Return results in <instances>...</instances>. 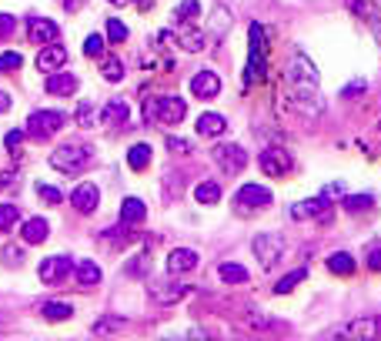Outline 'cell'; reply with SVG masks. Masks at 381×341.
Masks as SVG:
<instances>
[{"mask_svg":"<svg viewBox=\"0 0 381 341\" xmlns=\"http://www.w3.org/2000/svg\"><path fill=\"white\" fill-rule=\"evenodd\" d=\"M91 164V147H77V144H64L50 154V168L61 174H80Z\"/></svg>","mask_w":381,"mask_h":341,"instance_id":"cell-1","label":"cell"},{"mask_svg":"<svg viewBox=\"0 0 381 341\" xmlns=\"http://www.w3.org/2000/svg\"><path fill=\"white\" fill-rule=\"evenodd\" d=\"M288 80L294 91H308V87H318V67L311 64V57L308 54H294L288 61Z\"/></svg>","mask_w":381,"mask_h":341,"instance_id":"cell-2","label":"cell"},{"mask_svg":"<svg viewBox=\"0 0 381 341\" xmlns=\"http://www.w3.org/2000/svg\"><path fill=\"white\" fill-rule=\"evenodd\" d=\"M251 251H254V258L261 261V268H271V264H278V261H281V254H285V238L275 234V231L254 234Z\"/></svg>","mask_w":381,"mask_h":341,"instance_id":"cell-3","label":"cell"},{"mask_svg":"<svg viewBox=\"0 0 381 341\" xmlns=\"http://www.w3.org/2000/svg\"><path fill=\"white\" fill-rule=\"evenodd\" d=\"M64 117L61 110H34L31 117H27V127H24V134H31V138H37V140H44V138H50V134H57L64 127Z\"/></svg>","mask_w":381,"mask_h":341,"instance_id":"cell-4","label":"cell"},{"mask_svg":"<svg viewBox=\"0 0 381 341\" xmlns=\"http://www.w3.org/2000/svg\"><path fill=\"white\" fill-rule=\"evenodd\" d=\"M247 84H258L264 78V27L251 24V50H247Z\"/></svg>","mask_w":381,"mask_h":341,"instance_id":"cell-5","label":"cell"},{"mask_svg":"<svg viewBox=\"0 0 381 341\" xmlns=\"http://www.w3.org/2000/svg\"><path fill=\"white\" fill-rule=\"evenodd\" d=\"M211 157L224 174H238V170H244V164H247V154H244L241 144H217L211 151Z\"/></svg>","mask_w":381,"mask_h":341,"instance_id":"cell-6","label":"cell"},{"mask_svg":"<svg viewBox=\"0 0 381 341\" xmlns=\"http://www.w3.org/2000/svg\"><path fill=\"white\" fill-rule=\"evenodd\" d=\"M258 164L268 177H285L291 170V151H285V147H268V151L258 157Z\"/></svg>","mask_w":381,"mask_h":341,"instance_id":"cell-7","label":"cell"},{"mask_svg":"<svg viewBox=\"0 0 381 341\" xmlns=\"http://www.w3.org/2000/svg\"><path fill=\"white\" fill-rule=\"evenodd\" d=\"M271 201H275V198H271V191L264 184H241L238 194H234V204H238V208H251V211L268 208Z\"/></svg>","mask_w":381,"mask_h":341,"instance_id":"cell-8","label":"cell"},{"mask_svg":"<svg viewBox=\"0 0 381 341\" xmlns=\"http://www.w3.org/2000/svg\"><path fill=\"white\" fill-rule=\"evenodd\" d=\"M37 275H41V281H44V284H57V281H64L67 275H71V258H67V254L44 258V261H41V268H37Z\"/></svg>","mask_w":381,"mask_h":341,"instance_id":"cell-9","label":"cell"},{"mask_svg":"<svg viewBox=\"0 0 381 341\" xmlns=\"http://www.w3.org/2000/svg\"><path fill=\"white\" fill-rule=\"evenodd\" d=\"M335 335H348V338H381V318H354L348 325H341Z\"/></svg>","mask_w":381,"mask_h":341,"instance_id":"cell-10","label":"cell"},{"mask_svg":"<svg viewBox=\"0 0 381 341\" xmlns=\"http://www.w3.org/2000/svg\"><path fill=\"white\" fill-rule=\"evenodd\" d=\"M97 201H101V191H97V184H91V181H84V184H77L74 191H71V204H74L80 215H94V211H97Z\"/></svg>","mask_w":381,"mask_h":341,"instance_id":"cell-11","label":"cell"},{"mask_svg":"<svg viewBox=\"0 0 381 341\" xmlns=\"http://www.w3.org/2000/svg\"><path fill=\"white\" fill-rule=\"evenodd\" d=\"M191 94L201 97V101H211L221 94V78L214 74V71H198L194 78H191Z\"/></svg>","mask_w":381,"mask_h":341,"instance_id":"cell-12","label":"cell"},{"mask_svg":"<svg viewBox=\"0 0 381 341\" xmlns=\"http://www.w3.org/2000/svg\"><path fill=\"white\" fill-rule=\"evenodd\" d=\"M184 114H187V104L181 97H157V121L161 124H181Z\"/></svg>","mask_w":381,"mask_h":341,"instance_id":"cell-13","label":"cell"},{"mask_svg":"<svg viewBox=\"0 0 381 341\" xmlns=\"http://www.w3.org/2000/svg\"><path fill=\"white\" fill-rule=\"evenodd\" d=\"M77 87H80L77 74H67V71L47 74V94H54V97H71V94H77Z\"/></svg>","mask_w":381,"mask_h":341,"instance_id":"cell-14","label":"cell"},{"mask_svg":"<svg viewBox=\"0 0 381 341\" xmlns=\"http://www.w3.org/2000/svg\"><path fill=\"white\" fill-rule=\"evenodd\" d=\"M64 64H67V50L61 44H44V50L37 54V71H44V74L61 71Z\"/></svg>","mask_w":381,"mask_h":341,"instance_id":"cell-15","label":"cell"},{"mask_svg":"<svg viewBox=\"0 0 381 341\" xmlns=\"http://www.w3.org/2000/svg\"><path fill=\"white\" fill-rule=\"evenodd\" d=\"M57 24L54 20H47V17H34L31 24H27V37H31V44H54L57 41Z\"/></svg>","mask_w":381,"mask_h":341,"instance_id":"cell-16","label":"cell"},{"mask_svg":"<svg viewBox=\"0 0 381 341\" xmlns=\"http://www.w3.org/2000/svg\"><path fill=\"white\" fill-rule=\"evenodd\" d=\"M187 284H181V281H164V284H157V288H151V298L157 301V305H178V301H184L187 298Z\"/></svg>","mask_w":381,"mask_h":341,"instance_id":"cell-17","label":"cell"},{"mask_svg":"<svg viewBox=\"0 0 381 341\" xmlns=\"http://www.w3.org/2000/svg\"><path fill=\"white\" fill-rule=\"evenodd\" d=\"M47 234H50L47 217H27V221L20 224V238H24V245H44Z\"/></svg>","mask_w":381,"mask_h":341,"instance_id":"cell-18","label":"cell"},{"mask_svg":"<svg viewBox=\"0 0 381 341\" xmlns=\"http://www.w3.org/2000/svg\"><path fill=\"white\" fill-rule=\"evenodd\" d=\"M97 117H101V124H104V127H117V124H124V121L131 117V108H127V101L117 97V101H107Z\"/></svg>","mask_w":381,"mask_h":341,"instance_id":"cell-19","label":"cell"},{"mask_svg":"<svg viewBox=\"0 0 381 341\" xmlns=\"http://www.w3.org/2000/svg\"><path fill=\"white\" fill-rule=\"evenodd\" d=\"M194 268H198V251L174 248L168 254V271L171 275H184V271H194Z\"/></svg>","mask_w":381,"mask_h":341,"instance_id":"cell-20","label":"cell"},{"mask_svg":"<svg viewBox=\"0 0 381 341\" xmlns=\"http://www.w3.org/2000/svg\"><path fill=\"white\" fill-rule=\"evenodd\" d=\"M328 204H331V201H328V198H321V194H318V198H308V201H301V204H291V211H288V215L294 217V221H308V217H318L321 211L328 208Z\"/></svg>","mask_w":381,"mask_h":341,"instance_id":"cell-21","label":"cell"},{"mask_svg":"<svg viewBox=\"0 0 381 341\" xmlns=\"http://www.w3.org/2000/svg\"><path fill=\"white\" fill-rule=\"evenodd\" d=\"M224 131H228V121H224L221 114H211V110H208V114H201L198 117V134L201 138H221Z\"/></svg>","mask_w":381,"mask_h":341,"instance_id":"cell-22","label":"cell"},{"mask_svg":"<svg viewBox=\"0 0 381 341\" xmlns=\"http://www.w3.org/2000/svg\"><path fill=\"white\" fill-rule=\"evenodd\" d=\"M148 217V208H144V201L141 198H124V204H121V224H141Z\"/></svg>","mask_w":381,"mask_h":341,"instance_id":"cell-23","label":"cell"},{"mask_svg":"<svg viewBox=\"0 0 381 341\" xmlns=\"http://www.w3.org/2000/svg\"><path fill=\"white\" fill-rule=\"evenodd\" d=\"M178 44H181L184 50H191V54H198V50L208 47V37H204L198 27H187V24H184L181 34H178Z\"/></svg>","mask_w":381,"mask_h":341,"instance_id":"cell-24","label":"cell"},{"mask_svg":"<svg viewBox=\"0 0 381 341\" xmlns=\"http://www.w3.org/2000/svg\"><path fill=\"white\" fill-rule=\"evenodd\" d=\"M341 208L348 211V215H365L375 208V194H345L341 198Z\"/></svg>","mask_w":381,"mask_h":341,"instance_id":"cell-25","label":"cell"},{"mask_svg":"<svg viewBox=\"0 0 381 341\" xmlns=\"http://www.w3.org/2000/svg\"><path fill=\"white\" fill-rule=\"evenodd\" d=\"M74 275H77V284H80V288H94V284H101V268H97L94 261H77Z\"/></svg>","mask_w":381,"mask_h":341,"instance_id":"cell-26","label":"cell"},{"mask_svg":"<svg viewBox=\"0 0 381 341\" xmlns=\"http://www.w3.org/2000/svg\"><path fill=\"white\" fill-rule=\"evenodd\" d=\"M228 31H231V10L224 7V3H214V10H211V34L221 41Z\"/></svg>","mask_w":381,"mask_h":341,"instance_id":"cell-27","label":"cell"},{"mask_svg":"<svg viewBox=\"0 0 381 341\" xmlns=\"http://www.w3.org/2000/svg\"><path fill=\"white\" fill-rule=\"evenodd\" d=\"M354 268H358V264H354V258H351L348 251H335V254L328 258V271H331V275H345V278H348V275H354Z\"/></svg>","mask_w":381,"mask_h":341,"instance_id":"cell-28","label":"cell"},{"mask_svg":"<svg viewBox=\"0 0 381 341\" xmlns=\"http://www.w3.org/2000/svg\"><path fill=\"white\" fill-rule=\"evenodd\" d=\"M217 275H221L224 284H244V281H247V268H244V264H234V261H224L217 268Z\"/></svg>","mask_w":381,"mask_h":341,"instance_id":"cell-29","label":"cell"},{"mask_svg":"<svg viewBox=\"0 0 381 341\" xmlns=\"http://www.w3.org/2000/svg\"><path fill=\"white\" fill-rule=\"evenodd\" d=\"M194 201L198 204H217L221 201V184L217 181H201L194 187Z\"/></svg>","mask_w":381,"mask_h":341,"instance_id":"cell-30","label":"cell"},{"mask_svg":"<svg viewBox=\"0 0 381 341\" xmlns=\"http://www.w3.org/2000/svg\"><path fill=\"white\" fill-rule=\"evenodd\" d=\"M148 164H151V147H148V144H134V147L127 151V168L144 170Z\"/></svg>","mask_w":381,"mask_h":341,"instance_id":"cell-31","label":"cell"},{"mask_svg":"<svg viewBox=\"0 0 381 341\" xmlns=\"http://www.w3.org/2000/svg\"><path fill=\"white\" fill-rule=\"evenodd\" d=\"M305 278H308V271H305V268H298V271H291V275H285V278L278 281L275 291H278V295H291V291H294V288H298Z\"/></svg>","mask_w":381,"mask_h":341,"instance_id":"cell-32","label":"cell"},{"mask_svg":"<svg viewBox=\"0 0 381 341\" xmlns=\"http://www.w3.org/2000/svg\"><path fill=\"white\" fill-rule=\"evenodd\" d=\"M74 314V308L71 305H64V301H47L44 305V318L47 321H67Z\"/></svg>","mask_w":381,"mask_h":341,"instance_id":"cell-33","label":"cell"},{"mask_svg":"<svg viewBox=\"0 0 381 341\" xmlns=\"http://www.w3.org/2000/svg\"><path fill=\"white\" fill-rule=\"evenodd\" d=\"M20 221V208L17 204H0V234H7Z\"/></svg>","mask_w":381,"mask_h":341,"instance_id":"cell-34","label":"cell"},{"mask_svg":"<svg viewBox=\"0 0 381 341\" xmlns=\"http://www.w3.org/2000/svg\"><path fill=\"white\" fill-rule=\"evenodd\" d=\"M101 78L110 80V84H117V80L124 78V64L117 61V57H104V64H101Z\"/></svg>","mask_w":381,"mask_h":341,"instance_id":"cell-35","label":"cell"},{"mask_svg":"<svg viewBox=\"0 0 381 341\" xmlns=\"http://www.w3.org/2000/svg\"><path fill=\"white\" fill-rule=\"evenodd\" d=\"M127 37H131V31L124 27L117 17H110V20H107V41H110V44H124Z\"/></svg>","mask_w":381,"mask_h":341,"instance_id":"cell-36","label":"cell"},{"mask_svg":"<svg viewBox=\"0 0 381 341\" xmlns=\"http://www.w3.org/2000/svg\"><path fill=\"white\" fill-rule=\"evenodd\" d=\"M74 117H77V124H80V127H94V124H97V108L84 101V104L77 108V114H74Z\"/></svg>","mask_w":381,"mask_h":341,"instance_id":"cell-37","label":"cell"},{"mask_svg":"<svg viewBox=\"0 0 381 341\" xmlns=\"http://www.w3.org/2000/svg\"><path fill=\"white\" fill-rule=\"evenodd\" d=\"M198 14H201L198 0H181V7H178V20L191 24V20H198Z\"/></svg>","mask_w":381,"mask_h":341,"instance_id":"cell-38","label":"cell"},{"mask_svg":"<svg viewBox=\"0 0 381 341\" xmlns=\"http://www.w3.org/2000/svg\"><path fill=\"white\" fill-rule=\"evenodd\" d=\"M24 67V57L17 54V50H7V54H0V74L3 71H20Z\"/></svg>","mask_w":381,"mask_h":341,"instance_id":"cell-39","label":"cell"},{"mask_svg":"<svg viewBox=\"0 0 381 341\" xmlns=\"http://www.w3.org/2000/svg\"><path fill=\"white\" fill-rule=\"evenodd\" d=\"M84 54H87V57H101V54H104V37H101V34H91V37L84 41Z\"/></svg>","mask_w":381,"mask_h":341,"instance_id":"cell-40","label":"cell"},{"mask_svg":"<svg viewBox=\"0 0 381 341\" xmlns=\"http://www.w3.org/2000/svg\"><path fill=\"white\" fill-rule=\"evenodd\" d=\"M37 194H41L47 204H61L64 201L61 187H54V184H37Z\"/></svg>","mask_w":381,"mask_h":341,"instance_id":"cell-41","label":"cell"},{"mask_svg":"<svg viewBox=\"0 0 381 341\" xmlns=\"http://www.w3.org/2000/svg\"><path fill=\"white\" fill-rule=\"evenodd\" d=\"M124 325H127L124 318H101V321L94 325V331H97V335H107V331H121Z\"/></svg>","mask_w":381,"mask_h":341,"instance_id":"cell-42","label":"cell"},{"mask_svg":"<svg viewBox=\"0 0 381 341\" xmlns=\"http://www.w3.org/2000/svg\"><path fill=\"white\" fill-rule=\"evenodd\" d=\"M348 191H345V181H331V184H324L321 191V198H328V201H338V198H345Z\"/></svg>","mask_w":381,"mask_h":341,"instance_id":"cell-43","label":"cell"},{"mask_svg":"<svg viewBox=\"0 0 381 341\" xmlns=\"http://www.w3.org/2000/svg\"><path fill=\"white\" fill-rule=\"evenodd\" d=\"M168 151H174V154H191L194 151V144L184 138H168Z\"/></svg>","mask_w":381,"mask_h":341,"instance_id":"cell-44","label":"cell"},{"mask_svg":"<svg viewBox=\"0 0 381 341\" xmlns=\"http://www.w3.org/2000/svg\"><path fill=\"white\" fill-rule=\"evenodd\" d=\"M0 258H3V261L10 264V268H17V264L24 261V251H20V248H14V245H7V248L0 251Z\"/></svg>","mask_w":381,"mask_h":341,"instance_id":"cell-45","label":"cell"},{"mask_svg":"<svg viewBox=\"0 0 381 341\" xmlns=\"http://www.w3.org/2000/svg\"><path fill=\"white\" fill-rule=\"evenodd\" d=\"M20 140H24V131L17 127V131H7V138H3V144H7V151H14V154H17V147H20Z\"/></svg>","mask_w":381,"mask_h":341,"instance_id":"cell-46","label":"cell"},{"mask_svg":"<svg viewBox=\"0 0 381 341\" xmlns=\"http://www.w3.org/2000/svg\"><path fill=\"white\" fill-rule=\"evenodd\" d=\"M127 275H148V258L141 254V258H134V264H127Z\"/></svg>","mask_w":381,"mask_h":341,"instance_id":"cell-47","label":"cell"},{"mask_svg":"<svg viewBox=\"0 0 381 341\" xmlns=\"http://www.w3.org/2000/svg\"><path fill=\"white\" fill-rule=\"evenodd\" d=\"M365 87H368L365 80H354V84H348V87H341V97H345V101H348V97H358Z\"/></svg>","mask_w":381,"mask_h":341,"instance_id":"cell-48","label":"cell"},{"mask_svg":"<svg viewBox=\"0 0 381 341\" xmlns=\"http://www.w3.org/2000/svg\"><path fill=\"white\" fill-rule=\"evenodd\" d=\"M368 268L381 271V248H368Z\"/></svg>","mask_w":381,"mask_h":341,"instance_id":"cell-49","label":"cell"},{"mask_svg":"<svg viewBox=\"0 0 381 341\" xmlns=\"http://www.w3.org/2000/svg\"><path fill=\"white\" fill-rule=\"evenodd\" d=\"M10 31H14V17H10V14H0V37H7Z\"/></svg>","mask_w":381,"mask_h":341,"instance_id":"cell-50","label":"cell"},{"mask_svg":"<svg viewBox=\"0 0 381 341\" xmlns=\"http://www.w3.org/2000/svg\"><path fill=\"white\" fill-rule=\"evenodd\" d=\"M144 117H148V121H157V97H151V101H148V104H144Z\"/></svg>","mask_w":381,"mask_h":341,"instance_id":"cell-51","label":"cell"},{"mask_svg":"<svg viewBox=\"0 0 381 341\" xmlns=\"http://www.w3.org/2000/svg\"><path fill=\"white\" fill-rule=\"evenodd\" d=\"M7 110H10V94L0 91V114H7Z\"/></svg>","mask_w":381,"mask_h":341,"instance_id":"cell-52","label":"cell"},{"mask_svg":"<svg viewBox=\"0 0 381 341\" xmlns=\"http://www.w3.org/2000/svg\"><path fill=\"white\" fill-rule=\"evenodd\" d=\"M134 3H138L141 10H151V7H154V0H134Z\"/></svg>","mask_w":381,"mask_h":341,"instance_id":"cell-53","label":"cell"},{"mask_svg":"<svg viewBox=\"0 0 381 341\" xmlns=\"http://www.w3.org/2000/svg\"><path fill=\"white\" fill-rule=\"evenodd\" d=\"M110 3H114V7H127L131 0H110Z\"/></svg>","mask_w":381,"mask_h":341,"instance_id":"cell-54","label":"cell"}]
</instances>
